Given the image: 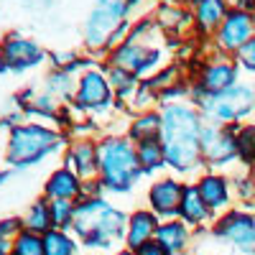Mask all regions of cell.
Instances as JSON below:
<instances>
[{
	"label": "cell",
	"mask_w": 255,
	"mask_h": 255,
	"mask_svg": "<svg viewBox=\"0 0 255 255\" xmlns=\"http://www.w3.org/2000/svg\"><path fill=\"white\" fill-rule=\"evenodd\" d=\"M163 156L176 168H189L199 156V123L186 108H168L161 123Z\"/></svg>",
	"instance_id": "cell-1"
},
{
	"label": "cell",
	"mask_w": 255,
	"mask_h": 255,
	"mask_svg": "<svg viewBox=\"0 0 255 255\" xmlns=\"http://www.w3.org/2000/svg\"><path fill=\"white\" fill-rule=\"evenodd\" d=\"M77 230L87 238L92 245H105L110 238H115L123 227V215H118L115 209L105 207L100 202H92L87 207L77 209Z\"/></svg>",
	"instance_id": "cell-2"
},
{
	"label": "cell",
	"mask_w": 255,
	"mask_h": 255,
	"mask_svg": "<svg viewBox=\"0 0 255 255\" xmlns=\"http://www.w3.org/2000/svg\"><path fill=\"white\" fill-rule=\"evenodd\" d=\"M100 161H102L105 179H108L113 186H128V184H130V179L135 176V171H138L135 153L130 151V145L120 143V140L102 145Z\"/></svg>",
	"instance_id": "cell-3"
},
{
	"label": "cell",
	"mask_w": 255,
	"mask_h": 255,
	"mask_svg": "<svg viewBox=\"0 0 255 255\" xmlns=\"http://www.w3.org/2000/svg\"><path fill=\"white\" fill-rule=\"evenodd\" d=\"M51 143H54V135L46 133V130H38V128H23V130H15L13 148H10V158L15 163L31 161V158L44 153Z\"/></svg>",
	"instance_id": "cell-4"
},
{
	"label": "cell",
	"mask_w": 255,
	"mask_h": 255,
	"mask_svg": "<svg viewBox=\"0 0 255 255\" xmlns=\"http://www.w3.org/2000/svg\"><path fill=\"white\" fill-rule=\"evenodd\" d=\"M123 10H125V0H100L92 18H90V26H87V33H90L92 44L105 41V36L120 23Z\"/></svg>",
	"instance_id": "cell-5"
},
{
	"label": "cell",
	"mask_w": 255,
	"mask_h": 255,
	"mask_svg": "<svg viewBox=\"0 0 255 255\" xmlns=\"http://www.w3.org/2000/svg\"><path fill=\"white\" fill-rule=\"evenodd\" d=\"M253 100H255V95H253L250 90L235 87V90L220 92L215 100L207 105V108L215 113L220 120H235V118H240L243 113H248V110L253 108Z\"/></svg>",
	"instance_id": "cell-6"
},
{
	"label": "cell",
	"mask_w": 255,
	"mask_h": 255,
	"mask_svg": "<svg viewBox=\"0 0 255 255\" xmlns=\"http://www.w3.org/2000/svg\"><path fill=\"white\" fill-rule=\"evenodd\" d=\"M220 235H225L227 240H232L235 245H240L243 250L255 253V217L240 215V212H232L227 215L220 227H217Z\"/></svg>",
	"instance_id": "cell-7"
},
{
	"label": "cell",
	"mask_w": 255,
	"mask_h": 255,
	"mask_svg": "<svg viewBox=\"0 0 255 255\" xmlns=\"http://www.w3.org/2000/svg\"><path fill=\"white\" fill-rule=\"evenodd\" d=\"M250 33H253V23H250V15L245 13H232L225 26H222V33H220V41L222 46L227 49H238V46H245L250 41Z\"/></svg>",
	"instance_id": "cell-8"
},
{
	"label": "cell",
	"mask_w": 255,
	"mask_h": 255,
	"mask_svg": "<svg viewBox=\"0 0 255 255\" xmlns=\"http://www.w3.org/2000/svg\"><path fill=\"white\" fill-rule=\"evenodd\" d=\"M181 199H184V189L176 184V181H161L151 189V202L158 212H166V215H171V212L181 209Z\"/></svg>",
	"instance_id": "cell-9"
},
{
	"label": "cell",
	"mask_w": 255,
	"mask_h": 255,
	"mask_svg": "<svg viewBox=\"0 0 255 255\" xmlns=\"http://www.w3.org/2000/svg\"><path fill=\"white\" fill-rule=\"evenodd\" d=\"M204 148L212 161H227L232 153L238 151V138L230 133H217V130H204Z\"/></svg>",
	"instance_id": "cell-10"
},
{
	"label": "cell",
	"mask_w": 255,
	"mask_h": 255,
	"mask_svg": "<svg viewBox=\"0 0 255 255\" xmlns=\"http://www.w3.org/2000/svg\"><path fill=\"white\" fill-rule=\"evenodd\" d=\"M153 230H156V220H153L151 215H145V212L135 215L133 222H130V235H128V243H130V248L140 250V248L148 243V238L153 235Z\"/></svg>",
	"instance_id": "cell-11"
},
{
	"label": "cell",
	"mask_w": 255,
	"mask_h": 255,
	"mask_svg": "<svg viewBox=\"0 0 255 255\" xmlns=\"http://www.w3.org/2000/svg\"><path fill=\"white\" fill-rule=\"evenodd\" d=\"M207 204H204V199H202V194H199V189H194V186H189V189H184V199H181V215L189 220V222H202L204 217H207Z\"/></svg>",
	"instance_id": "cell-12"
},
{
	"label": "cell",
	"mask_w": 255,
	"mask_h": 255,
	"mask_svg": "<svg viewBox=\"0 0 255 255\" xmlns=\"http://www.w3.org/2000/svg\"><path fill=\"white\" fill-rule=\"evenodd\" d=\"M197 189H199V194H202L207 207H222L227 202V186L217 176H204Z\"/></svg>",
	"instance_id": "cell-13"
},
{
	"label": "cell",
	"mask_w": 255,
	"mask_h": 255,
	"mask_svg": "<svg viewBox=\"0 0 255 255\" xmlns=\"http://www.w3.org/2000/svg\"><path fill=\"white\" fill-rule=\"evenodd\" d=\"M158 245L166 253H176L186 245V230L179 222H168L163 227H158Z\"/></svg>",
	"instance_id": "cell-14"
},
{
	"label": "cell",
	"mask_w": 255,
	"mask_h": 255,
	"mask_svg": "<svg viewBox=\"0 0 255 255\" xmlns=\"http://www.w3.org/2000/svg\"><path fill=\"white\" fill-rule=\"evenodd\" d=\"M105 97H108V84H105L102 77L97 74H90V77H84L82 82V92H79V100L84 105H100Z\"/></svg>",
	"instance_id": "cell-15"
},
{
	"label": "cell",
	"mask_w": 255,
	"mask_h": 255,
	"mask_svg": "<svg viewBox=\"0 0 255 255\" xmlns=\"http://www.w3.org/2000/svg\"><path fill=\"white\" fill-rule=\"evenodd\" d=\"M232 79H235V72H232V67H227V64H220V67H212L207 74H204V87L209 92H225Z\"/></svg>",
	"instance_id": "cell-16"
},
{
	"label": "cell",
	"mask_w": 255,
	"mask_h": 255,
	"mask_svg": "<svg viewBox=\"0 0 255 255\" xmlns=\"http://www.w3.org/2000/svg\"><path fill=\"white\" fill-rule=\"evenodd\" d=\"M222 13H225V3H222V0H199L197 18H199V23L204 28H215L220 23Z\"/></svg>",
	"instance_id": "cell-17"
},
{
	"label": "cell",
	"mask_w": 255,
	"mask_h": 255,
	"mask_svg": "<svg viewBox=\"0 0 255 255\" xmlns=\"http://www.w3.org/2000/svg\"><path fill=\"white\" fill-rule=\"evenodd\" d=\"M77 191V181L67 174V171H61V174H56L54 179H51V184H49V194H54V197H61V199H67V197H72Z\"/></svg>",
	"instance_id": "cell-18"
},
{
	"label": "cell",
	"mask_w": 255,
	"mask_h": 255,
	"mask_svg": "<svg viewBox=\"0 0 255 255\" xmlns=\"http://www.w3.org/2000/svg\"><path fill=\"white\" fill-rule=\"evenodd\" d=\"M44 253L46 255H69L72 245L64 235H59V232H49V235L44 238Z\"/></svg>",
	"instance_id": "cell-19"
},
{
	"label": "cell",
	"mask_w": 255,
	"mask_h": 255,
	"mask_svg": "<svg viewBox=\"0 0 255 255\" xmlns=\"http://www.w3.org/2000/svg\"><path fill=\"white\" fill-rule=\"evenodd\" d=\"M163 158H166L163 156V145H158L153 138L151 140H143V145H140V161L145 166H158Z\"/></svg>",
	"instance_id": "cell-20"
},
{
	"label": "cell",
	"mask_w": 255,
	"mask_h": 255,
	"mask_svg": "<svg viewBox=\"0 0 255 255\" xmlns=\"http://www.w3.org/2000/svg\"><path fill=\"white\" fill-rule=\"evenodd\" d=\"M238 153L245 161H255V128H245L238 135Z\"/></svg>",
	"instance_id": "cell-21"
},
{
	"label": "cell",
	"mask_w": 255,
	"mask_h": 255,
	"mask_svg": "<svg viewBox=\"0 0 255 255\" xmlns=\"http://www.w3.org/2000/svg\"><path fill=\"white\" fill-rule=\"evenodd\" d=\"M118 61L123 64V67H128V69H140L143 64L148 61V56L140 49H135V46H128V49H123L118 54Z\"/></svg>",
	"instance_id": "cell-22"
},
{
	"label": "cell",
	"mask_w": 255,
	"mask_h": 255,
	"mask_svg": "<svg viewBox=\"0 0 255 255\" xmlns=\"http://www.w3.org/2000/svg\"><path fill=\"white\" fill-rule=\"evenodd\" d=\"M33 54H36V49L31 44H26V41H13V44H8V49H5V56L10 61H28L26 56H33Z\"/></svg>",
	"instance_id": "cell-23"
},
{
	"label": "cell",
	"mask_w": 255,
	"mask_h": 255,
	"mask_svg": "<svg viewBox=\"0 0 255 255\" xmlns=\"http://www.w3.org/2000/svg\"><path fill=\"white\" fill-rule=\"evenodd\" d=\"M15 255H44V243L26 235L18 240V248H15Z\"/></svg>",
	"instance_id": "cell-24"
},
{
	"label": "cell",
	"mask_w": 255,
	"mask_h": 255,
	"mask_svg": "<svg viewBox=\"0 0 255 255\" xmlns=\"http://www.w3.org/2000/svg\"><path fill=\"white\" fill-rule=\"evenodd\" d=\"M156 130H158V118H145V120H140L133 128V135L135 138H143V140H151Z\"/></svg>",
	"instance_id": "cell-25"
},
{
	"label": "cell",
	"mask_w": 255,
	"mask_h": 255,
	"mask_svg": "<svg viewBox=\"0 0 255 255\" xmlns=\"http://www.w3.org/2000/svg\"><path fill=\"white\" fill-rule=\"evenodd\" d=\"M46 220H49L46 204H36V207H33V215H31V220H28L31 230H46V225H49Z\"/></svg>",
	"instance_id": "cell-26"
},
{
	"label": "cell",
	"mask_w": 255,
	"mask_h": 255,
	"mask_svg": "<svg viewBox=\"0 0 255 255\" xmlns=\"http://www.w3.org/2000/svg\"><path fill=\"white\" fill-rule=\"evenodd\" d=\"M67 217H69V204L67 202H56L54 204V222L56 225H67Z\"/></svg>",
	"instance_id": "cell-27"
},
{
	"label": "cell",
	"mask_w": 255,
	"mask_h": 255,
	"mask_svg": "<svg viewBox=\"0 0 255 255\" xmlns=\"http://www.w3.org/2000/svg\"><path fill=\"white\" fill-rule=\"evenodd\" d=\"M240 56H243V61L248 64L250 69H255V38H253V41H248V44L243 46Z\"/></svg>",
	"instance_id": "cell-28"
},
{
	"label": "cell",
	"mask_w": 255,
	"mask_h": 255,
	"mask_svg": "<svg viewBox=\"0 0 255 255\" xmlns=\"http://www.w3.org/2000/svg\"><path fill=\"white\" fill-rule=\"evenodd\" d=\"M138 255H168V253H166L158 243H145V245L138 250Z\"/></svg>",
	"instance_id": "cell-29"
},
{
	"label": "cell",
	"mask_w": 255,
	"mask_h": 255,
	"mask_svg": "<svg viewBox=\"0 0 255 255\" xmlns=\"http://www.w3.org/2000/svg\"><path fill=\"white\" fill-rule=\"evenodd\" d=\"M77 158H79V166H82V171H87L90 168V158H92V151L87 145H82L79 151H77Z\"/></svg>",
	"instance_id": "cell-30"
},
{
	"label": "cell",
	"mask_w": 255,
	"mask_h": 255,
	"mask_svg": "<svg viewBox=\"0 0 255 255\" xmlns=\"http://www.w3.org/2000/svg\"><path fill=\"white\" fill-rule=\"evenodd\" d=\"M0 253H3V248H0Z\"/></svg>",
	"instance_id": "cell-31"
}]
</instances>
